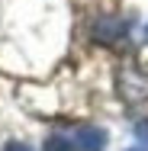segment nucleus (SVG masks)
Here are the masks:
<instances>
[{"instance_id":"nucleus-1","label":"nucleus","mask_w":148,"mask_h":151,"mask_svg":"<svg viewBox=\"0 0 148 151\" xmlns=\"http://www.w3.org/2000/svg\"><path fill=\"white\" fill-rule=\"evenodd\" d=\"M74 148L77 151H103L106 148V132L100 125H81L74 135Z\"/></svg>"},{"instance_id":"nucleus-2","label":"nucleus","mask_w":148,"mask_h":151,"mask_svg":"<svg viewBox=\"0 0 148 151\" xmlns=\"http://www.w3.org/2000/svg\"><path fill=\"white\" fill-rule=\"evenodd\" d=\"M126 29H129L126 19H119V16H106V19L97 23V39H100V42H119V39L126 35Z\"/></svg>"},{"instance_id":"nucleus-3","label":"nucleus","mask_w":148,"mask_h":151,"mask_svg":"<svg viewBox=\"0 0 148 151\" xmlns=\"http://www.w3.org/2000/svg\"><path fill=\"white\" fill-rule=\"evenodd\" d=\"M45 151H77V148H74V142L64 138V135H48V138H45Z\"/></svg>"},{"instance_id":"nucleus-4","label":"nucleus","mask_w":148,"mask_h":151,"mask_svg":"<svg viewBox=\"0 0 148 151\" xmlns=\"http://www.w3.org/2000/svg\"><path fill=\"white\" fill-rule=\"evenodd\" d=\"M135 135H139V142H148V119L135 122Z\"/></svg>"},{"instance_id":"nucleus-5","label":"nucleus","mask_w":148,"mask_h":151,"mask_svg":"<svg viewBox=\"0 0 148 151\" xmlns=\"http://www.w3.org/2000/svg\"><path fill=\"white\" fill-rule=\"evenodd\" d=\"M3 151H32V148L26 145V142H10V145H6Z\"/></svg>"},{"instance_id":"nucleus-6","label":"nucleus","mask_w":148,"mask_h":151,"mask_svg":"<svg viewBox=\"0 0 148 151\" xmlns=\"http://www.w3.org/2000/svg\"><path fill=\"white\" fill-rule=\"evenodd\" d=\"M129 151H148V148H129Z\"/></svg>"},{"instance_id":"nucleus-7","label":"nucleus","mask_w":148,"mask_h":151,"mask_svg":"<svg viewBox=\"0 0 148 151\" xmlns=\"http://www.w3.org/2000/svg\"><path fill=\"white\" fill-rule=\"evenodd\" d=\"M145 39H148V26H145Z\"/></svg>"}]
</instances>
